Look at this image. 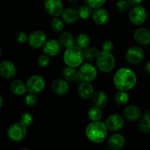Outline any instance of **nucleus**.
Segmentation results:
<instances>
[{
	"label": "nucleus",
	"mask_w": 150,
	"mask_h": 150,
	"mask_svg": "<svg viewBox=\"0 0 150 150\" xmlns=\"http://www.w3.org/2000/svg\"><path fill=\"white\" fill-rule=\"evenodd\" d=\"M137 82L136 73L127 67L119 69L114 76V84L118 90L127 91L133 89Z\"/></svg>",
	"instance_id": "f257e3e1"
},
{
	"label": "nucleus",
	"mask_w": 150,
	"mask_h": 150,
	"mask_svg": "<svg viewBox=\"0 0 150 150\" xmlns=\"http://www.w3.org/2000/svg\"><path fill=\"white\" fill-rule=\"evenodd\" d=\"M85 134L90 142L95 144L103 143L108 135V128L105 123L101 121H95L89 123L86 127Z\"/></svg>",
	"instance_id": "f03ea898"
},
{
	"label": "nucleus",
	"mask_w": 150,
	"mask_h": 150,
	"mask_svg": "<svg viewBox=\"0 0 150 150\" xmlns=\"http://www.w3.org/2000/svg\"><path fill=\"white\" fill-rule=\"evenodd\" d=\"M64 61L67 66L77 67L81 65L84 57L83 51L77 45H74L68 48H66L64 53Z\"/></svg>",
	"instance_id": "7ed1b4c3"
},
{
	"label": "nucleus",
	"mask_w": 150,
	"mask_h": 150,
	"mask_svg": "<svg viewBox=\"0 0 150 150\" xmlns=\"http://www.w3.org/2000/svg\"><path fill=\"white\" fill-rule=\"evenodd\" d=\"M97 66L100 71L109 73L115 67V58L109 51H100L96 59Z\"/></svg>",
	"instance_id": "20e7f679"
},
{
	"label": "nucleus",
	"mask_w": 150,
	"mask_h": 150,
	"mask_svg": "<svg viewBox=\"0 0 150 150\" xmlns=\"http://www.w3.org/2000/svg\"><path fill=\"white\" fill-rule=\"evenodd\" d=\"M26 133V126L21 122H17L9 127L7 131V138L12 142H19L25 139Z\"/></svg>",
	"instance_id": "39448f33"
},
{
	"label": "nucleus",
	"mask_w": 150,
	"mask_h": 150,
	"mask_svg": "<svg viewBox=\"0 0 150 150\" xmlns=\"http://www.w3.org/2000/svg\"><path fill=\"white\" fill-rule=\"evenodd\" d=\"M147 13L143 6L135 5L130 10L129 13V18L130 22L135 26H141L143 24L146 20Z\"/></svg>",
	"instance_id": "423d86ee"
},
{
	"label": "nucleus",
	"mask_w": 150,
	"mask_h": 150,
	"mask_svg": "<svg viewBox=\"0 0 150 150\" xmlns=\"http://www.w3.org/2000/svg\"><path fill=\"white\" fill-rule=\"evenodd\" d=\"M79 79L82 81L92 82L98 76V70L93 64L90 63H84L81 64L79 70Z\"/></svg>",
	"instance_id": "0eeeda50"
},
{
	"label": "nucleus",
	"mask_w": 150,
	"mask_h": 150,
	"mask_svg": "<svg viewBox=\"0 0 150 150\" xmlns=\"http://www.w3.org/2000/svg\"><path fill=\"white\" fill-rule=\"evenodd\" d=\"M26 89L29 93L38 94L42 92L45 86V79L42 76L35 75L29 78L26 81Z\"/></svg>",
	"instance_id": "6e6552de"
},
{
	"label": "nucleus",
	"mask_w": 150,
	"mask_h": 150,
	"mask_svg": "<svg viewBox=\"0 0 150 150\" xmlns=\"http://www.w3.org/2000/svg\"><path fill=\"white\" fill-rule=\"evenodd\" d=\"M145 57L144 50L138 46L130 47L126 51L125 54V60L131 64H138L142 62Z\"/></svg>",
	"instance_id": "1a4fd4ad"
},
{
	"label": "nucleus",
	"mask_w": 150,
	"mask_h": 150,
	"mask_svg": "<svg viewBox=\"0 0 150 150\" xmlns=\"http://www.w3.org/2000/svg\"><path fill=\"white\" fill-rule=\"evenodd\" d=\"M43 5L47 13L53 17L61 16L64 10V5L61 0H45Z\"/></svg>",
	"instance_id": "9d476101"
},
{
	"label": "nucleus",
	"mask_w": 150,
	"mask_h": 150,
	"mask_svg": "<svg viewBox=\"0 0 150 150\" xmlns=\"http://www.w3.org/2000/svg\"><path fill=\"white\" fill-rule=\"evenodd\" d=\"M47 41V36L42 31L36 30L30 33L28 38L29 45L34 48H40L43 47Z\"/></svg>",
	"instance_id": "9b49d317"
},
{
	"label": "nucleus",
	"mask_w": 150,
	"mask_h": 150,
	"mask_svg": "<svg viewBox=\"0 0 150 150\" xmlns=\"http://www.w3.org/2000/svg\"><path fill=\"white\" fill-rule=\"evenodd\" d=\"M105 125L110 131H119L124 127L125 120L120 114H111L106 119Z\"/></svg>",
	"instance_id": "f8f14e48"
},
{
	"label": "nucleus",
	"mask_w": 150,
	"mask_h": 150,
	"mask_svg": "<svg viewBox=\"0 0 150 150\" xmlns=\"http://www.w3.org/2000/svg\"><path fill=\"white\" fill-rule=\"evenodd\" d=\"M64 79H57L51 83V89L53 92L58 96H65L70 92V86Z\"/></svg>",
	"instance_id": "ddd939ff"
},
{
	"label": "nucleus",
	"mask_w": 150,
	"mask_h": 150,
	"mask_svg": "<svg viewBox=\"0 0 150 150\" xmlns=\"http://www.w3.org/2000/svg\"><path fill=\"white\" fill-rule=\"evenodd\" d=\"M62 48V45L59 40L51 39L47 40L43 45V52L49 57H55L61 52Z\"/></svg>",
	"instance_id": "4468645a"
},
{
	"label": "nucleus",
	"mask_w": 150,
	"mask_h": 150,
	"mask_svg": "<svg viewBox=\"0 0 150 150\" xmlns=\"http://www.w3.org/2000/svg\"><path fill=\"white\" fill-rule=\"evenodd\" d=\"M16 68L12 62L4 60L0 63V76L5 79H10L16 76Z\"/></svg>",
	"instance_id": "2eb2a0df"
},
{
	"label": "nucleus",
	"mask_w": 150,
	"mask_h": 150,
	"mask_svg": "<svg viewBox=\"0 0 150 150\" xmlns=\"http://www.w3.org/2000/svg\"><path fill=\"white\" fill-rule=\"evenodd\" d=\"M92 20L98 25H104L109 21L110 15L105 9L98 7L94 9L92 14Z\"/></svg>",
	"instance_id": "dca6fc26"
},
{
	"label": "nucleus",
	"mask_w": 150,
	"mask_h": 150,
	"mask_svg": "<svg viewBox=\"0 0 150 150\" xmlns=\"http://www.w3.org/2000/svg\"><path fill=\"white\" fill-rule=\"evenodd\" d=\"M124 117L129 122H134L139 121L142 117V111L135 105H128L125 108L123 111Z\"/></svg>",
	"instance_id": "f3484780"
},
{
	"label": "nucleus",
	"mask_w": 150,
	"mask_h": 150,
	"mask_svg": "<svg viewBox=\"0 0 150 150\" xmlns=\"http://www.w3.org/2000/svg\"><path fill=\"white\" fill-rule=\"evenodd\" d=\"M134 40L138 44L146 45L150 43V31L145 28H139L134 32Z\"/></svg>",
	"instance_id": "a211bd4d"
},
{
	"label": "nucleus",
	"mask_w": 150,
	"mask_h": 150,
	"mask_svg": "<svg viewBox=\"0 0 150 150\" xmlns=\"http://www.w3.org/2000/svg\"><path fill=\"white\" fill-rule=\"evenodd\" d=\"M125 138L124 136L120 133H115L113 134L108 138V146H109L110 149L114 150H119L123 147L125 144Z\"/></svg>",
	"instance_id": "6ab92c4d"
},
{
	"label": "nucleus",
	"mask_w": 150,
	"mask_h": 150,
	"mask_svg": "<svg viewBox=\"0 0 150 150\" xmlns=\"http://www.w3.org/2000/svg\"><path fill=\"white\" fill-rule=\"evenodd\" d=\"M78 94L79 96L84 100H88L92 98V95L95 93L94 87L90 82L83 81L78 86Z\"/></svg>",
	"instance_id": "aec40b11"
},
{
	"label": "nucleus",
	"mask_w": 150,
	"mask_h": 150,
	"mask_svg": "<svg viewBox=\"0 0 150 150\" xmlns=\"http://www.w3.org/2000/svg\"><path fill=\"white\" fill-rule=\"evenodd\" d=\"M61 16L64 23H67V24H73V23H76L80 18L79 11L73 8L65 9L63 10Z\"/></svg>",
	"instance_id": "412c9836"
},
{
	"label": "nucleus",
	"mask_w": 150,
	"mask_h": 150,
	"mask_svg": "<svg viewBox=\"0 0 150 150\" xmlns=\"http://www.w3.org/2000/svg\"><path fill=\"white\" fill-rule=\"evenodd\" d=\"M92 101L94 105L103 108L108 103V96L104 91H97L92 95Z\"/></svg>",
	"instance_id": "4be33fe9"
},
{
	"label": "nucleus",
	"mask_w": 150,
	"mask_h": 150,
	"mask_svg": "<svg viewBox=\"0 0 150 150\" xmlns=\"http://www.w3.org/2000/svg\"><path fill=\"white\" fill-rule=\"evenodd\" d=\"M10 89L12 93H13L16 95H18V96L23 95L26 93V91H27L26 84H25L24 82L22 81L21 80H19V79L14 80L10 83Z\"/></svg>",
	"instance_id": "5701e85b"
},
{
	"label": "nucleus",
	"mask_w": 150,
	"mask_h": 150,
	"mask_svg": "<svg viewBox=\"0 0 150 150\" xmlns=\"http://www.w3.org/2000/svg\"><path fill=\"white\" fill-rule=\"evenodd\" d=\"M62 78L64 80L68 82L76 81L79 78V71L76 70V67H70V66L65 67L62 70Z\"/></svg>",
	"instance_id": "b1692460"
},
{
	"label": "nucleus",
	"mask_w": 150,
	"mask_h": 150,
	"mask_svg": "<svg viewBox=\"0 0 150 150\" xmlns=\"http://www.w3.org/2000/svg\"><path fill=\"white\" fill-rule=\"evenodd\" d=\"M138 128L142 133H148L150 132V111H145L138 124Z\"/></svg>",
	"instance_id": "393cba45"
},
{
	"label": "nucleus",
	"mask_w": 150,
	"mask_h": 150,
	"mask_svg": "<svg viewBox=\"0 0 150 150\" xmlns=\"http://www.w3.org/2000/svg\"><path fill=\"white\" fill-rule=\"evenodd\" d=\"M59 40L61 42L63 48H68L75 45L74 36L68 32H64L60 34Z\"/></svg>",
	"instance_id": "a878e982"
},
{
	"label": "nucleus",
	"mask_w": 150,
	"mask_h": 150,
	"mask_svg": "<svg viewBox=\"0 0 150 150\" xmlns=\"http://www.w3.org/2000/svg\"><path fill=\"white\" fill-rule=\"evenodd\" d=\"M87 115L88 118H89V120H91L92 122L99 121V120H100V119L102 118L103 113L100 108L96 106V105H93V106H92L89 109Z\"/></svg>",
	"instance_id": "bb28decb"
},
{
	"label": "nucleus",
	"mask_w": 150,
	"mask_h": 150,
	"mask_svg": "<svg viewBox=\"0 0 150 150\" xmlns=\"http://www.w3.org/2000/svg\"><path fill=\"white\" fill-rule=\"evenodd\" d=\"M100 51L96 47H88L83 51V57L86 61L92 62L96 59Z\"/></svg>",
	"instance_id": "cd10ccee"
},
{
	"label": "nucleus",
	"mask_w": 150,
	"mask_h": 150,
	"mask_svg": "<svg viewBox=\"0 0 150 150\" xmlns=\"http://www.w3.org/2000/svg\"><path fill=\"white\" fill-rule=\"evenodd\" d=\"M76 44L81 49H86L89 46L91 42L90 38L88 35L85 33H81L76 38Z\"/></svg>",
	"instance_id": "c85d7f7f"
},
{
	"label": "nucleus",
	"mask_w": 150,
	"mask_h": 150,
	"mask_svg": "<svg viewBox=\"0 0 150 150\" xmlns=\"http://www.w3.org/2000/svg\"><path fill=\"white\" fill-rule=\"evenodd\" d=\"M114 101L117 105H125L128 103L129 95L125 91L119 90L114 96Z\"/></svg>",
	"instance_id": "c756f323"
},
{
	"label": "nucleus",
	"mask_w": 150,
	"mask_h": 150,
	"mask_svg": "<svg viewBox=\"0 0 150 150\" xmlns=\"http://www.w3.org/2000/svg\"><path fill=\"white\" fill-rule=\"evenodd\" d=\"M78 11H79V17L83 20L88 19L90 16H92V8L88 6L87 4L82 5L81 7H80Z\"/></svg>",
	"instance_id": "7c9ffc66"
},
{
	"label": "nucleus",
	"mask_w": 150,
	"mask_h": 150,
	"mask_svg": "<svg viewBox=\"0 0 150 150\" xmlns=\"http://www.w3.org/2000/svg\"><path fill=\"white\" fill-rule=\"evenodd\" d=\"M51 29L57 32H60L64 29V21L62 19H60L59 18L55 17L51 20Z\"/></svg>",
	"instance_id": "2f4dec72"
},
{
	"label": "nucleus",
	"mask_w": 150,
	"mask_h": 150,
	"mask_svg": "<svg viewBox=\"0 0 150 150\" xmlns=\"http://www.w3.org/2000/svg\"><path fill=\"white\" fill-rule=\"evenodd\" d=\"M50 63V57L47 54H44L42 55H40L38 57V60H37V64H38V67L40 68H45Z\"/></svg>",
	"instance_id": "473e14b6"
},
{
	"label": "nucleus",
	"mask_w": 150,
	"mask_h": 150,
	"mask_svg": "<svg viewBox=\"0 0 150 150\" xmlns=\"http://www.w3.org/2000/svg\"><path fill=\"white\" fill-rule=\"evenodd\" d=\"M24 103L27 106L33 107L38 103V98L34 93H29L24 98Z\"/></svg>",
	"instance_id": "72a5a7b5"
},
{
	"label": "nucleus",
	"mask_w": 150,
	"mask_h": 150,
	"mask_svg": "<svg viewBox=\"0 0 150 150\" xmlns=\"http://www.w3.org/2000/svg\"><path fill=\"white\" fill-rule=\"evenodd\" d=\"M33 120L34 119L32 114L29 112H26L21 115L20 118V122H21L22 124H23L26 127H29L32 124Z\"/></svg>",
	"instance_id": "f704fd0d"
},
{
	"label": "nucleus",
	"mask_w": 150,
	"mask_h": 150,
	"mask_svg": "<svg viewBox=\"0 0 150 150\" xmlns=\"http://www.w3.org/2000/svg\"><path fill=\"white\" fill-rule=\"evenodd\" d=\"M130 4L128 2L127 0H119L117 3H116V7H117V10L120 12H126L129 10L130 8Z\"/></svg>",
	"instance_id": "c9c22d12"
},
{
	"label": "nucleus",
	"mask_w": 150,
	"mask_h": 150,
	"mask_svg": "<svg viewBox=\"0 0 150 150\" xmlns=\"http://www.w3.org/2000/svg\"><path fill=\"white\" fill-rule=\"evenodd\" d=\"M86 4L92 7V9L98 8L103 5L106 0H84Z\"/></svg>",
	"instance_id": "e433bc0d"
},
{
	"label": "nucleus",
	"mask_w": 150,
	"mask_h": 150,
	"mask_svg": "<svg viewBox=\"0 0 150 150\" xmlns=\"http://www.w3.org/2000/svg\"><path fill=\"white\" fill-rule=\"evenodd\" d=\"M28 38L26 32H19L16 35V41L19 44H24L28 41Z\"/></svg>",
	"instance_id": "4c0bfd02"
},
{
	"label": "nucleus",
	"mask_w": 150,
	"mask_h": 150,
	"mask_svg": "<svg viewBox=\"0 0 150 150\" xmlns=\"http://www.w3.org/2000/svg\"><path fill=\"white\" fill-rule=\"evenodd\" d=\"M114 48V44L111 40H105L104 41L102 45V49L105 51H112Z\"/></svg>",
	"instance_id": "58836bf2"
},
{
	"label": "nucleus",
	"mask_w": 150,
	"mask_h": 150,
	"mask_svg": "<svg viewBox=\"0 0 150 150\" xmlns=\"http://www.w3.org/2000/svg\"><path fill=\"white\" fill-rule=\"evenodd\" d=\"M144 72L146 74L150 75V62H146V64H144Z\"/></svg>",
	"instance_id": "ea45409f"
},
{
	"label": "nucleus",
	"mask_w": 150,
	"mask_h": 150,
	"mask_svg": "<svg viewBox=\"0 0 150 150\" xmlns=\"http://www.w3.org/2000/svg\"><path fill=\"white\" fill-rule=\"evenodd\" d=\"M127 1H128V2L130 3V5L135 6V5H139V4H141V3L142 2L143 0H127Z\"/></svg>",
	"instance_id": "a19ab883"
},
{
	"label": "nucleus",
	"mask_w": 150,
	"mask_h": 150,
	"mask_svg": "<svg viewBox=\"0 0 150 150\" xmlns=\"http://www.w3.org/2000/svg\"><path fill=\"white\" fill-rule=\"evenodd\" d=\"M3 105V98L1 96H0V108L2 107Z\"/></svg>",
	"instance_id": "79ce46f5"
},
{
	"label": "nucleus",
	"mask_w": 150,
	"mask_h": 150,
	"mask_svg": "<svg viewBox=\"0 0 150 150\" xmlns=\"http://www.w3.org/2000/svg\"><path fill=\"white\" fill-rule=\"evenodd\" d=\"M69 1H72V2H74V1H78V0H68Z\"/></svg>",
	"instance_id": "37998d69"
}]
</instances>
